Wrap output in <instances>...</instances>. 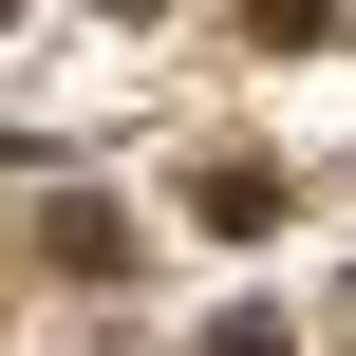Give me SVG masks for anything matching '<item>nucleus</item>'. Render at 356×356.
Wrapping results in <instances>:
<instances>
[{
	"mask_svg": "<svg viewBox=\"0 0 356 356\" xmlns=\"http://www.w3.org/2000/svg\"><path fill=\"white\" fill-rule=\"evenodd\" d=\"M244 19H263V38H319V19H338V0H244Z\"/></svg>",
	"mask_w": 356,
	"mask_h": 356,
	"instance_id": "nucleus-1",
	"label": "nucleus"
},
{
	"mask_svg": "<svg viewBox=\"0 0 356 356\" xmlns=\"http://www.w3.org/2000/svg\"><path fill=\"white\" fill-rule=\"evenodd\" d=\"M0 19H19V0H0Z\"/></svg>",
	"mask_w": 356,
	"mask_h": 356,
	"instance_id": "nucleus-2",
	"label": "nucleus"
}]
</instances>
